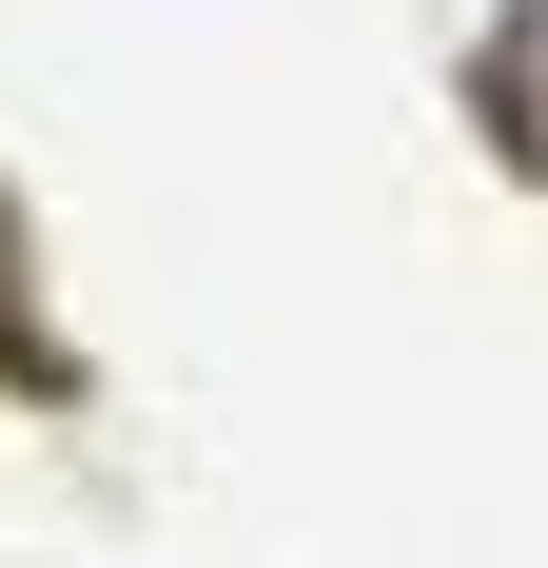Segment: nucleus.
Masks as SVG:
<instances>
[{
  "label": "nucleus",
  "instance_id": "f257e3e1",
  "mask_svg": "<svg viewBox=\"0 0 548 568\" xmlns=\"http://www.w3.org/2000/svg\"><path fill=\"white\" fill-rule=\"evenodd\" d=\"M490 138H509V158L548 176V0H529V20L490 40Z\"/></svg>",
  "mask_w": 548,
  "mask_h": 568
}]
</instances>
